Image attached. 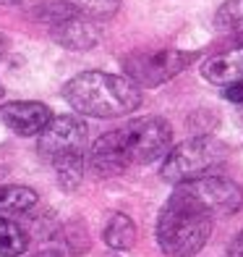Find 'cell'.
<instances>
[{"instance_id":"cell-21","label":"cell","mask_w":243,"mask_h":257,"mask_svg":"<svg viewBox=\"0 0 243 257\" xmlns=\"http://www.w3.org/2000/svg\"><path fill=\"white\" fill-rule=\"evenodd\" d=\"M238 42H240V48H243V34H238Z\"/></svg>"},{"instance_id":"cell-17","label":"cell","mask_w":243,"mask_h":257,"mask_svg":"<svg viewBox=\"0 0 243 257\" xmlns=\"http://www.w3.org/2000/svg\"><path fill=\"white\" fill-rule=\"evenodd\" d=\"M228 257H243V228L236 233V239L228 247Z\"/></svg>"},{"instance_id":"cell-16","label":"cell","mask_w":243,"mask_h":257,"mask_svg":"<svg viewBox=\"0 0 243 257\" xmlns=\"http://www.w3.org/2000/svg\"><path fill=\"white\" fill-rule=\"evenodd\" d=\"M225 100H230V102H238V105H243V81H236V84L225 87Z\"/></svg>"},{"instance_id":"cell-14","label":"cell","mask_w":243,"mask_h":257,"mask_svg":"<svg viewBox=\"0 0 243 257\" xmlns=\"http://www.w3.org/2000/svg\"><path fill=\"white\" fill-rule=\"evenodd\" d=\"M214 27L225 34H243V0H228L217 11Z\"/></svg>"},{"instance_id":"cell-18","label":"cell","mask_w":243,"mask_h":257,"mask_svg":"<svg viewBox=\"0 0 243 257\" xmlns=\"http://www.w3.org/2000/svg\"><path fill=\"white\" fill-rule=\"evenodd\" d=\"M8 53V37H6V34H0V58H3Z\"/></svg>"},{"instance_id":"cell-19","label":"cell","mask_w":243,"mask_h":257,"mask_svg":"<svg viewBox=\"0 0 243 257\" xmlns=\"http://www.w3.org/2000/svg\"><path fill=\"white\" fill-rule=\"evenodd\" d=\"M34 257H60V252H58V249H44V252L34 254Z\"/></svg>"},{"instance_id":"cell-1","label":"cell","mask_w":243,"mask_h":257,"mask_svg":"<svg viewBox=\"0 0 243 257\" xmlns=\"http://www.w3.org/2000/svg\"><path fill=\"white\" fill-rule=\"evenodd\" d=\"M172 150V128L165 118L146 115L102 134L89 150V168L100 179L120 176L131 166H146L168 158Z\"/></svg>"},{"instance_id":"cell-5","label":"cell","mask_w":243,"mask_h":257,"mask_svg":"<svg viewBox=\"0 0 243 257\" xmlns=\"http://www.w3.org/2000/svg\"><path fill=\"white\" fill-rule=\"evenodd\" d=\"M86 145H89V132L86 123L78 121L76 115H55L50 126L40 134L37 150L40 155L55 166L63 163H74V160H86Z\"/></svg>"},{"instance_id":"cell-13","label":"cell","mask_w":243,"mask_h":257,"mask_svg":"<svg viewBox=\"0 0 243 257\" xmlns=\"http://www.w3.org/2000/svg\"><path fill=\"white\" fill-rule=\"evenodd\" d=\"M29 247V236L14 218L0 215V257L24 254Z\"/></svg>"},{"instance_id":"cell-20","label":"cell","mask_w":243,"mask_h":257,"mask_svg":"<svg viewBox=\"0 0 243 257\" xmlns=\"http://www.w3.org/2000/svg\"><path fill=\"white\" fill-rule=\"evenodd\" d=\"M21 0H0V6H18Z\"/></svg>"},{"instance_id":"cell-11","label":"cell","mask_w":243,"mask_h":257,"mask_svg":"<svg viewBox=\"0 0 243 257\" xmlns=\"http://www.w3.org/2000/svg\"><path fill=\"white\" fill-rule=\"evenodd\" d=\"M102 239L108 241V247L112 249H128L134 247L136 241V226L128 215L123 213H112L108 226H105V233H102Z\"/></svg>"},{"instance_id":"cell-3","label":"cell","mask_w":243,"mask_h":257,"mask_svg":"<svg viewBox=\"0 0 243 257\" xmlns=\"http://www.w3.org/2000/svg\"><path fill=\"white\" fill-rule=\"evenodd\" d=\"M212 215L172 192L157 220V241L168 257H194L212 233Z\"/></svg>"},{"instance_id":"cell-2","label":"cell","mask_w":243,"mask_h":257,"mask_svg":"<svg viewBox=\"0 0 243 257\" xmlns=\"http://www.w3.org/2000/svg\"><path fill=\"white\" fill-rule=\"evenodd\" d=\"M63 97L76 113L92 118H118L142 105V89L128 76L84 71L63 87Z\"/></svg>"},{"instance_id":"cell-8","label":"cell","mask_w":243,"mask_h":257,"mask_svg":"<svg viewBox=\"0 0 243 257\" xmlns=\"http://www.w3.org/2000/svg\"><path fill=\"white\" fill-rule=\"evenodd\" d=\"M42 19L50 27V37L68 50H89L100 42V29L94 24V19L78 14L66 0L50 6L48 16H42Z\"/></svg>"},{"instance_id":"cell-4","label":"cell","mask_w":243,"mask_h":257,"mask_svg":"<svg viewBox=\"0 0 243 257\" xmlns=\"http://www.w3.org/2000/svg\"><path fill=\"white\" fill-rule=\"evenodd\" d=\"M228 158V147L214 137H194L176 145L162 163V179L170 184H186L194 179H204L222 166Z\"/></svg>"},{"instance_id":"cell-9","label":"cell","mask_w":243,"mask_h":257,"mask_svg":"<svg viewBox=\"0 0 243 257\" xmlns=\"http://www.w3.org/2000/svg\"><path fill=\"white\" fill-rule=\"evenodd\" d=\"M0 118L14 134L34 137V134H42L55 115L42 102H8L0 108Z\"/></svg>"},{"instance_id":"cell-22","label":"cell","mask_w":243,"mask_h":257,"mask_svg":"<svg viewBox=\"0 0 243 257\" xmlns=\"http://www.w3.org/2000/svg\"><path fill=\"white\" fill-rule=\"evenodd\" d=\"M0 97H3V87H0Z\"/></svg>"},{"instance_id":"cell-10","label":"cell","mask_w":243,"mask_h":257,"mask_svg":"<svg viewBox=\"0 0 243 257\" xmlns=\"http://www.w3.org/2000/svg\"><path fill=\"white\" fill-rule=\"evenodd\" d=\"M202 74L206 81L220 84V87H230L236 81H243V48L210 58L202 66Z\"/></svg>"},{"instance_id":"cell-7","label":"cell","mask_w":243,"mask_h":257,"mask_svg":"<svg viewBox=\"0 0 243 257\" xmlns=\"http://www.w3.org/2000/svg\"><path fill=\"white\" fill-rule=\"evenodd\" d=\"M176 194H180L183 200H188L204 213H210L212 218L233 215L243 207V189L225 176H204L178 184Z\"/></svg>"},{"instance_id":"cell-15","label":"cell","mask_w":243,"mask_h":257,"mask_svg":"<svg viewBox=\"0 0 243 257\" xmlns=\"http://www.w3.org/2000/svg\"><path fill=\"white\" fill-rule=\"evenodd\" d=\"M66 3L89 19H108L120 8V0H66Z\"/></svg>"},{"instance_id":"cell-6","label":"cell","mask_w":243,"mask_h":257,"mask_svg":"<svg viewBox=\"0 0 243 257\" xmlns=\"http://www.w3.org/2000/svg\"><path fill=\"white\" fill-rule=\"evenodd\" d=\"M199 53H186V50H142L131 53L123 61L126 76L134 79L138 87H157L165 84L172 76H178L183 68H188Z\"/></svg>"},{"instance_id":"cell-12","label":"cell","mask_w":243,"mask_h":257,"mask_svg":"<svg viewBox=\"0 0 243 257\" xmlns=\"http://www.w3.org/2000/svg\"><path fill=\"white\" fill-rule=\"evenodd\" d=\"M37 205V192L29 186H8L0 184V213L14 215V213H29Z\"/></svg>"}]
</instances>
